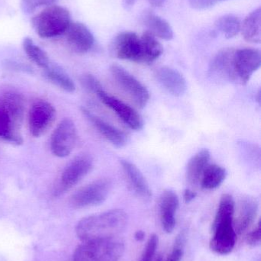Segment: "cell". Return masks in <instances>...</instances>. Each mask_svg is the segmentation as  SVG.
Masks as SVG:
<instances>
[{
	"instance_id": "obj_1",
	"label": "cell",
	"mask_w": 261,
	"mask_h": 261,
	"mask_svg": "<svg viewBox=\"0 0 261 261\" xmlns=\"http://www.w3.org/2000/svg\"><path fill=\"white\" fill-rule=\"evenodd\" d=\"M128 216L122 210H109L81 219L76 234L83 242L117 237L127 225Z\"/></svg>"
},
{
	"instance_id": "obj_2",
	"label": "cell",
	"mask_w": 261,
	"mask_h": 261,
	"mask_svg": "<svg viewBox=\"0 0 261 261\" xmlns=\"http://www.w3.org/2000/svg\"><path fill=\"white\" fill-rule=\"evenodd\" d=\"M25 114L24 98L9 91L0 96V138L14 145L23 144L21 127Z\"/></svg>"
},
{
	"instance_id": "obj_3",
	"label": "cell",
	"mask_w": 261,
	"mask_h": 261,
	"mask_svg": "<svg viewBox=\"0 0 261 261\" xmlns=\"http://www.w3.org/2000/svg\"><path fill=\"white\" fill-rule=\"evenodd\" d=\"M125 245L117 237L84 242L74 252L73 261H118Z\"/></svg>"
},
{
	"instance_id": "obj_4",
	"label": "cell",
	"mask_w": 261,
	"mask_h": 261,
	"mask_svg": "<svg viewBox=\"0 0 261 261\" xmlns=\"http://www.w3.org/2000/svg\"><path fill=\"white\" fill-rule=\"evenodd\" d=\"M70 22L69 11L58 6H49L32 18L35 32L43 38L64 35Z\"/></svg>"
},
{
	"instance_id": "obj_5",
	"label": "cell",
	"mask_w": 261,
	"mask_h": 261,
	"mask_svg": "<svg viewBox=\"0 0 261 261\" xmlns=\"http://www.w3.org/2000/svg\"><path fill=\"white\" fill-rule=\"evenodd\" d=\"M93 168V159L88 154L79 155L63 170L54 188L55 196H61L81 182Z\"/></svg>"
},
{
	"instance_id": "obj_6",
	"label": "cell",
	"mask_w": 261,
	"mask_h": 261,
	"mask_svg": "<svg viewBox=\"0 0 261 261\" xmlns=\"http://www.w3.org/2000/svg\"><path fill=\"white\" fill-rule=\"evenodd\" d=\"M111 187L110 179H98L74 193L70 198V205L75 208L101 205L108 197Z\"/></svg>"
},
{
	"instance_id": "obj_7",
	"label": "cell",
	"mask_w": 261,
	"mask_h": 261,
	"mask_svg": "<svg viewBox=\"0 0 261 261\" xmlns=\"http://www.w3.org/2000/svg\"><path fill=\"white\" fill-rule=\"evenodd\" d=\"M110 70L118 86L139 108L147 107L150 100V93L145 86L118 64L111 65Z\"/></svg>"
},
{
	"instance_id": "obj_8",
	"label": "cell",
	"mask_w": 261,
	"mask_h": 261,
	"mask_svg": "<svg viewBox=\"0 0 261 261\" xmlns=\"http://www.w3.org/2000/svg\"><path fill=\"white\" fill-rule=\"evenodd\" d=\"M78 140V130L75 122L70 119L61 121L51 137L52 153L58 158H66L73 151Z\"/></svg>"
},
{
	"instance_id": "obj_9",
	"label": "cell",
	"mask_w": 261,
	"mask_h": 261,
	"mask_svg": "<svg viewBox=\"0 0 261 261\" xmlns=\"http://www.w3.org/2000/svg\"><path fill=\"white\" fill-rule=\"evenodd\" d=\"M56 117V110L52 103L43 99L35 101L29 113V128L31 135L39 138L52 126Z\"/></svg>"
},
{
	"instance_id": "obj_10",
	"label": "cell",
	"mask_w": 261,
	"mask_h": 261,
	"mask_svg": "<svg viewBox=\"0 0 261 261\" xmlns=\"http://www.w3.org/2000/svg\"><path fill=\"white\" fill-rule=\"evenodd\" d=\"M212 233L210 242L211 251L220 255L230 254L234 249L237 241L232 219L214 220Z\"/></svg>"
},
{
	"instance_id": "obj_11",
	"label": "cell",
	"mask_w": 261,
	"mask_h": 261,
	"mask_svg": "<svg viewBox=\"0 0 261 261\" xmlns=\"http://www.w3.org/2000/svg\"><path fill=\"white\" fill-rule=\"evenodd\" d=\"M101 102L112 110L126 125L135 130L142 129L144 120L140 115L128 104L110 96L104 89H100L95 93Z\"/></svg>"
},
{
	"instance_id": "obj_12",
	"label": "cell",
	"mask_w": 261,
	"mask_h": 261,
	"mask_svg": "<svg viewBox=\"0 0 261 261\" xmlns=\"http://www.w3.org/2000/svg\"><path fill=\"white\" fill-rule=\"evenodd\" d=\"M233 63L238 81L242 84H248L253 74L260 68V51L253 48L234 50Z\"/></svg>"
},
{
	"instance_id": "obj_13",
	"label": "cell",
	"mask_w": 261,
	"mask_h": 261,
	"mask_svg": "<svg viewBox=\"0 0 261 261\" xmlns=\"http://www.w3.org/2000/svg\"><path fill=\"white\" fill-rule=\"evenodd\" d=\"M112 52L116 58L139 63L141 56V40L133 32H122L112 43Z\"/></svg>"
},
{
	"instance_id": "obj_14",
	"label": "cell",
	"mask_w": 261,
	"mask_h": 261,
	"mask_svg": "<svg viewBox=\"0 0 261 261\" xmlns=\"http://www.w3.org/2000/svg\"><path fill=\"white\" fill-rule=\"evenodd\" d=\"M234 50L223 49L216 55L209 67L210 76L215 81L221 82H237L234 69Z\"/></svg>"
},
{
	"instance_id": "obj_15",
	"label": "cell",
	"mask_w": 261,
	"mask_h": 261,
	"mask_svg": "<svg viewBox=\"0 0 261 261\" xmlns=\"http://www.w3.org/2000/svg\"><path fill=\"white\" fill-rule=\"evenodd\" d=\"M64 35L69 47L75 53H87L94 44L93 34L83 23L70 22Z\"/></svg>"
},
{
	"instance_id": "obj_16",
	"label": "cell",
	"mask_w": 261,
	"mask_h": 261,
	"mask_svg": "<svg viewBox=\"0 0 261 261\" xmlns=\"http://www.w3.org/2000/svg\"><path fill=\"white\" fill-rule=\"evenodd\" d=\"M258 212V202L251 196L242 198L237 206V213L233 219L236 234H243L254 223Z\"/></svg>"
},
{
	"instance_id": "obj_17",
	"label": "cell",
	"mask_w": 261,
	"mask_h": 261,
	"mask_svg": "<svg viewBox=\"0 0 261 261\" xmlns=\"http://www.w3.org/2000/svg\"><path fill=\"white\" fill-rule=\"evenodd\" d=\"M179 200L173 190H165L159 199V218L162 228L167 233L173 232L176 226V216Z\"/></svg>"
},
{
	"instance_id": "obj_18",
	"label": "cell",
	"mask_w": 261,
	"mask_h": 261,
	"mask_svg": "<svg viewBox=\"0 0 261 261\" xmlns=\"http://www.w3.org/2000/svg\"><path fill=\"white\" fill-rule=\"evenodd\" d=\"M158 82L170 94L174 96H183L187 90V82L183 75L169 67H162L156 72Z\"/></svg>"
},
{
	"instance_id": "obj_19",
	"label": "cell",
	"mask_w": 261,
	"mask_h": 261,
	"mask_svg": "<svg viewBox=\"0 0 261 261\" xmlns=\"http://www.w3.org/2000/svg\"><path fill=\"white\" fill-rule=\"evenodd\" d=\"M83 114L87 118V120L93 125L104 138L110 141L113 145L116 147H123L127 144V137L125 133L113 127L110 124L95 116L91 112L85 108L81 109Z\"/></svg>"
},
{
	"instance_id": "obj_20",
	"label": "cell",
	"mask_w": 261,
	"mask_h": 261,
	"mask_svg": "<svg viewBox=\"0 0 261 261\" xmlns=\"http://www.w3.org/2000/svg\"><path fill=\"white\" fill-rule=\"evenodd\" d=\"M121 163L124 174L133 192L143 199H150L152 190L142 172L130 161L122 160Z\"/></svg>"
},
{
	"instance_id": "obj_21",
	"label": "cell",
	"mask_w": 261,
	"mask_h": 261,
	"mask_svg": "<svg viewBox=\"0 0 261 261\" xmlns=\"http://www.w3.org/2000/svg\"><path fill=\"white\" fill-rule=\"evenodd\" d=\"M210 156L209 150L204 148L193 155L188 161L186 167V179L191 185H197L200 182L201 178L209 164Z\"/></svg>"
},
{
	"instance_id": "obj_22",
	"label": "cell",
	"mask_w": 261,
	"mask_h": 261,
	"mask_svg": "<svg viewBox=\"0 0 261 261\" xmlns=\"http://www.w3.org/2000/svg\"><path fill=\"white\" fill-rule=\"evenodd\" d=\"M142 21L148 29L149 32L155 37H158L165 41L173 39L174 35L170 23L151 11H146L144 12Z\"/></svg>"
},
{
	"instance_id": "obj_23",
	"label": "cell",
	"mask_w": 261,
	"mask_h": 261,
	"mask_svg": "<svg viewBox=\"0 0 261 261\" xmlns=\"http://www.w3.org/2000/svg\"><path fill=\"white\" fill-rule=\"evenodd\" d=\"M141 56L139 64H151L162 55L163 48L154 35L149 32L140 37Z\"/></svg>"
},
{
	"instance_id": "obj_24",
	"label": "cell",
	"mask_w": 261,
	"mask_h": 261,
	"mask_svg": "<svg viewBox=\"0 0 261 261\" xmlns=\"http://www.w3.org/2000/svg\"><path fill=\"white\" fill-rule=\"evenodd\" d=\"M227 170L218 164H208L201 178V187L211 190L220 187L226 179Z\"/></svg>"
},
{
	"instance_id": "obj_25",
	"label": "cell",
	"mask_w": 261,
	"mask_h": 261,
	"mask_svg": "<svg viewBox=\"0 0 261 261\" xmlns=\"http://www.w3.org/2000/svg\"><path fill=\"white\" fill-rule=\"evenodd\" d=\"M260 8H258L245 18L242 26V34L248 42H260Z\"/></svg>"
},
{
	"instance_id": "obj_26",
	"label": "cell",
	"mask_w": 261,
	"mask_h": 261,
	"mask_svg": "<svg viewBox=\"0 0 261 261\" xmlns=\"http://www.w3.org/2000/svg\"><path fill=\"white\" fill-rule=\"evenodd\" d=\"M44 75L46 79L61 90L67 93H73L75 91V83L61 67L50 64L49 67L44 69Z\"/></svg>"
},
{
	"instance_id": "obj_27",
	"label": "cell",
	"mask_w": 261,
	"mask_h": 261,
	"mask_svg": "<svg viewBox=\"0 0 261 261\" xmlns=\"http://www.w3.org/2000/svg\"><path fill=\"white\" fill-rule=\"evenodd\" d=\"M23 48L29 59L43 70L50 65V60L45 51L33 42L31 38H26L23 41Z\"/></svg>"
},
{
	"instance_id": "obj_28",
	"label": "cell",
	"mask_w": 261,
	"mask_h": 261,
	"mask_svg": "<svg viewBox=\"0 0 261 261\" xmlns=\"http://www.w3.org/2000/svg\"><path fill=\"white\" fill-rule=\"evenodd\" d=\"M216 27L225 38L230 39L239 33L242 25L240 19L235 15H225L218 18Z\"/></svg>"
},
{
	"instance_id": "obj_29",
	"label": "cell",
	"mask_w": 261,
	"mask_h": 261,
	"mask_svg": "<svg viewBox=\"0 0 261 261\" xmlns=\"http://www.w3.org/2000/svg\"><path fill=\"white\" fill-rule=\"evenodd\" d=\"M184 244L185 236L183 233H181L176 239L171 253L169 254L165 260L162 259V261H182L184 254Z\"/></svg>"
},
{
	"instance_id": "obj_30",
	"label": "cell",
	"mask_w": 261,
	"mask_h": 261,
	"mask_svg": "<svg viewBox=\"0 0 261 261\" xmlns=\"http://www.w3.org/2000/svg\"><path fill=\"white\" fill-rule=\"evenodd\" d=\"M159 244V239L156 234H153L150 236L147 242V245L144 248V252L141 256L139 261H153L155 259V254L156 253V250Z\"/></svg>"
},
{
	"instance_id": "obj_31",
	"label": "cell",
	"mask_w": 261,
	"mask_h": 261,
	"mask_svg": "<svg viewBox=\"0 0 261 261\" xmlns=\"http://www.w3.org/2000/svg\"><path fill=\"white\" fill-rule=\"evenodd\" d=\"M56 0H21V8L25 13H31L41 6H51Z\"/></svg>"
},
{
	"instance_id": "obj_32",
	"label": "cell",
	"mask_w": 261,
	"mask_h": 261,
	"mask_svg": "<svg viewBox=\"0 0 261 261\" xmlns=\"http://www.w3.org/2000/svg\"><path fill=\"white\" fill-rule=\"evenodd\" d=\"M83 85L84 86L86 89L90 90L92 93H96L98 90L100 89H102L103 87L101 86V83L99 82L98 79L95 76L91 74H86L82 76L81 78Z\"/></svg>"
},
{
	"instance_id": "obj_33",
	"label": "cell",
	"mask_w": 261,
	"mask_h": 261,
	"mask_svg": "<svg viewBox=\"0 0 261 261\" xmlns=\"http://www.w3.org/2000/svg\"><path fill=\"white\" fill-rule=\"evenodd\" d=\"M246 242L250 246L255 247L260 243V223L257 224V227L247 236Z\"/></svg>"
},
{
	"instance_id": "obj_34",
	"label": "cell",
	"mask_w": 261,
	"mask_h": 261,
	"mask_svg": "<svg viewBox=\"0 0 261 261\" xmlns=\"http://www.w3.org/2000/svg\"><path fill=\"white\" fill-rule=\"evenodd\" d=\"M218 1L219 0H188V3L193 9L202 10V9L212 7L218 3Z\"/></svg>"
},
{
	"instance_id": "obj_35",
	"label": "cell",
	"mask_w": 261,
	"mask_h": 261,
	"mask_svg": "<svg viewBox=\"0 0 261 261\" xmlns=\"http://www.w3.org/2000/svg\"><path fill=\"white\" fill-rule=\"evenodd\" d=\"M196 196H197V193H196V192L193 191V190L186 189V190H185V192H184V200H185V202H187V203L191 202L192 201L194 200V199H196Z\"/></svg>"
},
{
	"instance_id": "obj_36",
	"label": "cell",
	"mask_w": 261,
	"mask_h": 261,
	"mask_svg": "<svg viewBox=\"0 0 261 261\" xmlns=\"http://www.w3.org/2000/svg\"><path fill=\"white\" fill-rule=\"evenodd\" d=\"M135 3H136V0H123V5L127 10L131 9L134 6Z\"/></svg>"
},
{
	"instance_id": "obj_37",
	"label": "cell",
	"mask_w": 261,
	"mask_h": 261,
	"mask_svg": "<svg viewBox=\"0 0 261 261\" xmlns=\"http://www.w3.org/2000/svg\"><path fill=\"white\" fill-rule=\"evenodd\" d=\"M148 1L154 7H159L163 4L165 0H148Z\"/></svg>"
},
{
	"instance_id": "obj_38",
	"label": "cell",
	"mask_w": 261,
	"mask_h": 261,
	"mask_svg": "<svg viewBox=\"0 0 261 261\" xmlns=\"http://www.w3.org/2000/svg\"><path fill=\"white\" fill-rule=\"evenodd\" d=\"M144 237H145V233L143 231H136V234H135V239L139 242L144 240Z\"/></svg>"
}]
</instances>
